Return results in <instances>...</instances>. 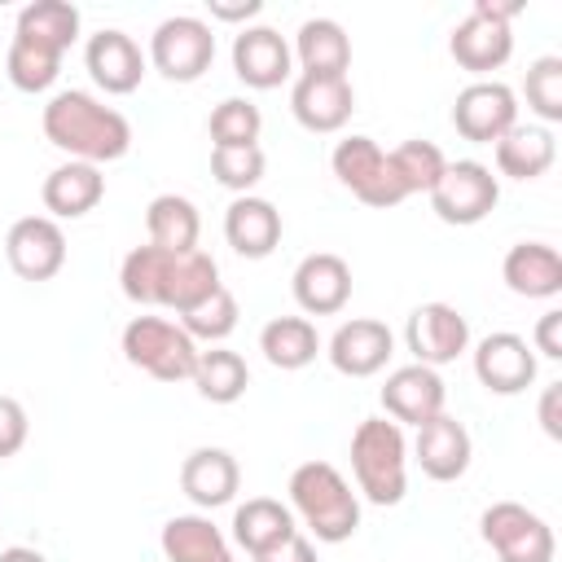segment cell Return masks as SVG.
Returning <instances> with one entry per match:
<instances>
[{
  "mask_svg": "<svg viewBox=\"0 0 562 562\" xmlns=\"http://www.w3.org/2000/svg\"><path fill=\"white\" fill-rule=\"evenodd\" d=\"M0 562H48V558L31 544H9V549H0Z\"/></svg>",
  "mask_w": 562,
  "mask_h": 562,
  "instance_id": "f6af8a7d",
  "label": "cell"
},
{
  "mask_svg": "<svg viewBox=\"0 0 562 562\" xmlns=\"http://www.w3.org/2000/svg\"><path fill=\"white\" fill-rule=\"evenodd\" d=\"M263 167H268V158L259 145H211V176L224 189H233L237 198L263 180Z\"/></svg>",
  "mask_w": 562,
  "mask_h": 562,
  "instance_id": "74e56055",
  "label": "cell"
},
{
  "mask_svg": "<svg viewBox=\"0 0 562 562\" xmlns=\"http://www.w3.org/2000/svg\"><path fill=\"white\" fill-rule=\"evenodd\" d=\"M206 132H211V145H259L263 114H259V105L246 101V97H224V101L211 110Z\"/></svg>",
  "mask_w": 562,
  "mask_h": 562,
  "instance_id": "8d00e7d4",
  "label": "cell"
},
{
  "mask_svg": "<svg viewBox=\"0 0 562 562\" xmlns=\"http://www.w3.org/2000/svg\"><path fill=\"white\" fill-rule=\"evenodd\" d=\"M518 9H522L518 0H505V4H496V0H474V9L452 26V40H448L452 61H457L461 70H470V75L501 70V66L509 61V53H514V31H509V22H514Z\"/></svg>",
  "mask_w": 562,
  "mask_h": 562,
  "instance_id": "5b68a950",
  "label": "cell"
},
{
  "mask_svg": "<svg viewBox=\"0 0 562 562\" xmlns=\"http://www.w3.org/2000/svg\"><path fill=\"white\" fill-rule=\"evenodd\" d=\"M443 378L439 369H426V364H400L395 373H386L382 382V408L395 426H426L430 417L443 413Z\"/></svg>",
  "mask_w": 562,
  "mask_h": 562,
  "instance_id": "9a60e30c",
  "label": "cell"
},
{
  "mask_svg": "<svg viewBox=\"0 0 562 562\" xmlns=\"http://www.w3.org/2000/svg\"><path fill=\"white\" fill-rule=\"evenodd\" d=\"M259 351L272 369H307L321 351V334L307 316H272L259 329Z\"/></svg>",
  "mask_w": 562,
  "mask_h": 562,
  "instance_id": "1f68e13d",
  "label": "cell"
},
{
  "mask_svg": "<svg viewBox=\"0 0 562 562\" xmlns=\"http://www.w3.org/2000/svg\"><path fill=\"white\" fill-rule=\"evenodd\" d=\"M531 351H540L549 360H562V312L558 307L536 321V347Z\"/></svg>",
  "mask_w": 562,
  "mask_h": 562,
  "instance_id": "60d3db41",
  "label": "cell"
},
{
  "mask_svg": "<svg viewBox=\"0 0 562 562\" xmlns=\"http://www.w3.org/2000/svg\"><path fill=\"white\" fill-rule=\"evenodd\" d=\"M470 457H474V443H470V430L452 417V413H439L430 417L426 426H417V439H413V461L422 465L426 479L435 483H452L470 470Z\"/></svg>",
  "mask_w": 562,
  "mask_h": 562,
  "instance_id": "ac0fdd59",
  "label": "cell"
},
{
  "mask_svg": "<svg viewBox=\"0 0 562 562\" xmlns=\"http://www.w3.org/2000/svg\"><path fill=\"white\" fill-rule=\"evenodd\" d=\"M149 61L171 83H193L215 61V31L202 18H193V13L162 18L154 26V35H149Z\"/></svg>",
  "mask_w": 562,
  "mask_h": 562,
  "instance_id": "8992f818",
  "label": "cell"
},
{
  "mask_svg": "<svg viewBox=\"0 0 562 562\" xmlns=\"http://www.w3.org/2000/svg\"><path fill=\"white\" fill-rule=\"evenodd\" d=\"M4 75L18 92H48L61 75V57L48 53V48H35L26 40H13L9 44V57H4Z\"/></svg>",
  "mask_w": 562,
  "mask_h": 562,
  "instance_id": "e575fe53",
  "label": "cell"
},
{
  "mask_svg": "<svg viewBox=\"0 0 562 562\" xmlns=\"http://www.w3.org/2000/svg\"><path fill=\"white\" fill-rule=\"evenodd\" d=\"M40 198H44L48 220H79L105 198V176H101V167L70 158V162H61L44 176Z\"/></svg>",
  "mask_w": 562,
  "mask_h": 562,
  "instance_id": "7402d4cb",
  "label": "cell"
},
{
  "mask_svg": "<svg viewBox=\"0 0 562 562\" xmlns=\"http://www.w3.org/2000/svg\"><path fill=\"white\" fill-rule=\"evenodd\" d=\"M479 531L487 540V549L496 553V562H553V527L518 505V501H496L483 509Z\"/></svg>",
  "mask_w": 562,
  "mask_h": 562,
  "instance_id": "52a82bcc",
  "label": "cell"
},
{
  "mask_svg": "<svg viewBox=\"0 0 562 562\" xmlns=\"http://www.w3.org/2000/svg\"><path fill=\"white\" fill-rule=\"evenodd\" d=\"M522 92H527V110L544 123H562V57L558 53H544L527 66V79H522Z\"/></svg>",
  "mask_w": 562,
  "mask_h": 562,
  "instance_id": "f35d334b",
  "label": "cell"
},
{
  "mask_svg": "<svg viewBox=\"0 0 562 562\" xmlns=\"http://www.w3.org/2000/svg\"><path fill=\"white\" fill-rule=\"evenodd\" d=\"M290 110L307 132H338L356 110L351 79H325V75H299L290 88Z\"/></svg>",
  "mask_w": 562,
  "mask_h": 562,
  "instance_id": "ffe728a7",
  "label": "cell"
},
{
  "mask_svg": "<svg viewBox=\"0 0 562 562\" xmlns=\"http://www.w3.org/2000/svg\"><path fill=\"white\" fill-rule=\"evenodd\" d=\"M558 400H562V382L544 386V395H540V426H544V435H549V439H562V417H558Z\"/></svg>",
  "mask_w": 562,
  "mask_h": 562,
  "instance_id": "7bdbcfd3",
  "label": "cell"
},
{
  "mask_svg": "<svg viewBox=\"0 0 562 562\" xmlns=\"http://www.w3.org/2000/svg\"><path fill=\"white\" fill-rule=\"evenodd\" d=\"M386 162H391V171H395V180H400L404 198H413V193H430V189H435V180H439V176H443V167H448L443 149H439L435 140H422V136H413V140L395 145V149L386 154Z\"/></svg>",
  "mask_w": 562,
  "mask_h": 562,
  "instance_id": "836d02e7",
  "label": "cell"
},
{
  "mask_svg": "<svg viewBox=\"0 0 562 562\" xmlns=\"http://www.w3.org/2000/svg\"><path fill=\"white\" fill-rule=\"evenodd\" d=\"M171 263L176 255L162 250V246H132L123 255V268H119V285L132 303L140 307H162L167 303V281H171Z\"/></svg>",
  "mask_w": 562,
  "mask_h": 562,
  "instance_id": "4dcf8cb0",
  "label": "cell"
},
{
  "mask_svg": "<svg viewBox=\"0 0 562 562\" xmlns=\"http://www.w3.org/2000/svg\"><path fill=\"white\" fill-rule=\"evenodd\" d=\"M290 536H299L294 514H290V505H281V501H272V496H250L246 505L233 509V540H237L250 558H259V553L285 544Z\"/></svg>",
  "mask_w": 562,
  "mask_h": 562,
  "instance_id": "d4e9b609",
  "label": "cell"
},
{
  "mask_svg": "<svg viewBox=\"0 0 562 562\" xmlns=\"http://www.w3.org/2000/svg\"><path fill=\"white\" fill-rule=\"evenodd\" d=\"M255 562H316V549H312V540H307V536H290L285 544H277V549L259 553Z\"/></svg>",
  "mask_w": 562,
  "mask_h": 562,
  "instance_id": "b9f144b4",
  "label": "cell"
},
{
  "mask_svg": "<svg viewBox=\"0 0 562 562\" xmlns=\"http://www.w3.org/2000/svg\"><path fill=\"white\" fill-rule=\"evenodd\" d=\"M4 259L22 281H53L66 268V233L48 215H22L4 233Z\"/></svg>",
  "mask_w": 562,
  "mask_h": 562,
  "instance_id": "8fae6325",
  "label": "cell"
},
{
  "mask_svg": "<svg viewBox=\"0 0 562 562\" xmlns=\"http://www.w3.org/2000/svg\"><path fill=\"white\" fill-rule=\"evenodd\" d=\"M180 487L198 509H220L237 496L241 470H237L233 452H224V448H193L180 465Z\"/></svg>",
  "mask_w": 562,
  "mask_h": 562,
  "instance_id": "603a6c76",
  "label": "cell"
},
{
  "mask_svg": "<svg viewBox=\"0 0 562 562\" xmlns=\"http://www.w3.org/2000/svg\"><path fill=\"white\" fill-rule=\"evenodd\" d=\"M233 75L259 92L281 88L294 75V53H290L285 35L272 26H241L233 35Z\"/></svg>",
  "mask_w": 562,
  "mask_h": 562,
  "instance_id": "5bb4252c",
  "label": "cell"
},
{
  "mask_svg": "<svg viewBox=\"0 0 562 562\" xmlns=\"http://www.w3.org/2000/svg\"><path fill=\"white\" fill-rule=\"evenodd\" d=\"M351 474L356 492L373 505H400L408 492V443L391 417H364L351 430Z\"/></svg>",
  "mask_w": 562,
  "mask_h": 562,
  "instance_id": "3957f363",
  "label": "cell"
},
{
  "mask_svg": "<svg viewBox=\"0 0 562 562\" xmlns=\"http://www.w3.org/2000/svg\"><path fill=\"white\" fill-rule=\"evenodd\" d=\"M290 514L303 518V527L321 544H342L360 527V496L329 461H303L290 474Z\"/></svg>",
  "mask_w": 562,
  "mask_h": 562,
  "instance_id": "7a4b0ae2",
  "label": "cell"
},
{
  "mask_svg": "<svg viewBox=\"0 0 562 562\" xmlns=\"http://www.w3.org/2000/svg\"><path fill=\"white\" fill-rule=\"evenodd\" d=\"M224 237L241 259H268L281 246V211L268 198L241 193L224 211Z\"/></svg>",
  "mask_w": 562,
  "mask_h": 562,
  "instance_id": "44dd1931",
  "label": "cell"
},
{
  "mask_svg": "<svg viewBox=\"0 0 562 562\" xmlns=\"http://www.w3.org/2000/svg\"><path fill=\"white\" fill-rule=\"evenodd\" d=\"M501 277L522 299H553L562 294V255L549 241H518L509 246Z\"/></svg>",
  "mask_w": 562,
  "mask_h": 562,
  "instance_id": "cb8c5ba5",
  "label": "cell"
},
{
  "mask_svg": "<svg viewBox=\"0 0 562 562\" xmlns=\"http://www.w3.org/2000/svg\"><path fill=\"white\" fill-rule=\"evenodd\" d=\"M189 382H193L198 395L211 400V404H237V400L246 395V386H250V369H246V360H241L237 351H228V347H206V351H198V369H193Z\"/></svg>",
  "mask_w": 562,
  "mask_h": 562,
  "instance_id": "d6a6232c",
  "label": "cell"
},
{
  "mask_svg": "<svg viewBox=\"0 0 562 562\" xmlns=\"http://www.w3.org/2000/svg\"><path fill=\"white\" fill-rule=\"evenodd\" d=\"M40 123H44L48 145L70 154L75 162L101 167V162H114L132 149V123L114 105H105V101H97L92 92H79V88L53 92Z\"/></svg>",
  "mask_w": 562,
  "mask_h": 562,
  "instance_id": "6da1fadb",
  "label": "cell"
},
{
  "mask_svg": "<svg viewBox=\"0 0 562 562\" xmlns=\"http://www.w3.org/2000/svg\"><path fill=\"white\" fill-rule=\"evenodd\" d=\"M518 123V97L501 79H474L452 101V127L474 145H496Z\"/></svg>",
  "mask_w": 562,
  "mask_h": 562,
  "instance_id": "30bf717a",
  "label": "cell"
},
{
  "mask_svg": "<svg viewBox=\"0 0 562 562\" xmlns=\"http://www.w3.org/2000/svg\"><path fill=\"white\" fill-rule=\"evenodd\" d=\"M391 351H395V334H391L382 321H373V316H351V321H342V325L334 329L325 356H329V364H334L342 378H373V373L386 369Z\"/></svg>",
  "mask_w": 562,
  "mask_h": 562,
  "instance_id": "2e32d148",
  "label": "cell"
},
{
  "mask_svg": "<svg viewBox=\"0 0 562 562\" xmlns=\"http://www.w3.org/2000/svg\"><path fill=\"white\" fill-rule=\"evenodd\" d=\"M329 167H334L338 184H347L364 206L386 211V206H400L404 202V189H400V180H395V171L386 162V149L373 136H347V140H338L334 154H329Z\"/></svg>",
  "mask_w": 562,
  "mask_h": 562,
  "instance_id": "ba28073f",
  "label": "cell"
},
{
  "mask_svg": "<svg viewBox=\"0 0 562 562\" xmlns=\"http://www.w3.org/2000/svg\"><path fill=\"white\" fill-rule=\"evenodd\" d=\"M259 13H263L259 0H237V4L211 0V18H220V22H250V18H259Z\"/></svg>",
  "mask_w": 562,
  "mask_h": 562,
  "instance_id": "ee69618b",
  "label": "cell"
},
{
  "mask_svg": "<svg viewBox=\"0 0 562 562\" xmlns=\"http://www.w3.org/2000/svg\"><path fill=\"white\" fill-rule=\"evenodd\" d=\"M558 158L553 132L549 127H522L514 123L501 140H496V171L509 180H540Z\"/></svg>",
  "mask_w": 562,
  "mask_h": 562,
  "instance_id": "f1b7e54d",
  "label": "cell"
},
{
  "mask_svg": "<svg viewBox=\"0 0 562 562\" xmlns=\"http://www.w3.org/2000/svg\"><path fill=\"white\" fill-rule=\"evenodd\" d=\"M404 342L413 351V364L439 369L452 364L461 351H470V321L452 303H422L404 325Z\"/></svg>",
  "mask_w": 562,
  "mask_h": 562,
  "instance_id": "7c38bea8",
  "label": "cell"
},
{
  "mask_svg": "<svg viewBox=\"0 0 562 562\" xmlns=\"http://www.w3.org/2000/svg\"><path fill=\"white\" fill-rule=\"evenodd\" d=\"M13 40H26L61 57L79 40V9L66 0H31L13 22Z\"/></svg>",
  "mask_w": 562,
  "mask_h": 562,
  "instance_id": "83f0119b",
  "label": "cell"
},
{
  "mask_svg": "<svg viewBox=\"0 0 562 562\" xmlns=\"http://www.w3.org/2000/svg\"><path fill=\"white\" fill-rule=\"evenodd\" d=\"M123 356L158 382H189L198 369V342L162 316H132L123 325Z\"/></svg>",
  "mask_w": 562,
  "mask_h": 562,
  "instance_id": "277c9868",
  "label": "cell"
},
{
  "mask_svg": "<svg viewBox=\"0 0 562 562\" xmlns=\"http://www.w3.org/2000/svg\"><path fill=\"white\" fill-rule=\"evenodd\" d=\"M474 378L492 391V395H518L536 382V351L522 334L496 329L487 338H479L474 347Z\"/></svg>",
  "mask_w": 562,
  "mask_h": 562,
  "instance_id": "4fadbf2b",
  "label": "cell"
},
{
  "mask_svg": "<svg viewBox=\"0 0 562 562\" xmlns=\"http://www.w3.org/2000/svg\"><path fill=\"white\" fill-rule=\"evenodd\" d=\"M26 435H31L26 408H22L13 395H0V461H9L13 452H22Z\"/></svg>",
  "mask_w": 562,
  "mask_h": 562,
  "instance_id": "ab89813d",
  "label": "cell"
},
{
  "mask_svg": "<svg viewBox=\"0 0 562 562\" xmlns=\"http://www.w3.org/2000/svg\"><path fill=\"white\" fill-rule=\"evenodd\" d=\"M303 66V75H325V79H342L351 66V40L334 18H307L294 35L290 48Z\"/></svg>",
  "mask_w": 562,
  "mask_h": 562,
  "instance_id": "484cf974",
  "label": "cell"
},
{
  "mask_svg": "<svg viewBox=\"0 0 562 562\" xmlns=\"http://www.w3.org/2000/svg\"><path fill=\"white\" fill-rule=\"evenodd\" d=\"M237 299L228 285H220L215 294H206L198 307H189L180 316V329L193 338V342H224L233 329H237Z\"/></svg>",
  "mask_w": 562,
  "mask_h": 562,
  "instance_id": "d590c367",
  "label": "cell"
},
{
  "mask_svg": "<svg viewBox=\"0 0 562 562\" xmlns=\"http://www.w3.org/2000/svg\"><path fill=\"white\" fill-rule=\"evenodd\" d=\"M430 198V211L443 220V224H479L492 215V206L501 202V184L492 176V167L474 162V158H461V162H448L443 176L435 180V189L426 193Z\"/></svg>",
  "mask_w": 562,
  "mask_h": 562,
  "instance_id": "9c48e42d",
  "label": "cell"
},
{
  "mask_svg": "<svg viewBox=\"0 0 562 562\" xmlns=\"http://www.w3.org/2000/svg\"><path fill=\"white\" fill-rule=\"evenodd\" d=\"M145 233H149V246H162L171 255H184V250H198V233H202V215L189 198L180 193H158L149 206H145Z\"/></svg>",
  "mask_w": 562,
  "mask_h": 562,
  "instance_id": "f546056e",
  "label": "cell"
},
{
  "mask_svg": "<svg viewBox=\"0 0 562 562\" xmlns=\"http://www.w3.org/2000/svg\"><path fill=\"white\" fill-rule=\"evenodd\" d=\"M83 61H88L92 83L105 88V92H114V97L136 92L140 79H145V53H140V44L127 31H114V26H105V31H97L88 40Z\"/></svg>",
  "mask_w": 562,
  "mask_h": 562,
  "instance_id": "d6986e66",
  "label": "cell"
},
{
  "mask_svg": "<svg viewBox=\"0 0 562 562\" xmlns=\"http://www.w3.org/2000/svg\"><path fill=\"white\" fill-rule=\"evenodd\" d=\"M294 303L307 312V316H334L347 307L351 299V268L342 255L334 250H316V255H303L294 277Z\"/></svg>",
  "mask_w": 562,
  "mask_h": 562,
  "instance_id": "e0dca14e",
  "label": "cell"
},
{
  "mask_svg": "<svg viewBox=\"0 0 562 562\" xmlns=\"http://www.w3.org/2000/svg\"><path fill=\"white\" fill-rule=\"evenodd\" d=\"M162 553L167 562H233V549L224 531L206 514H176L162 527Z\"/></svg>",
  "mask_w": 562,
  "mask_h": 562,
  "instance_id": "4316f807",
  "label": "cell"
}]
</instances>
